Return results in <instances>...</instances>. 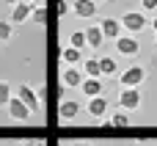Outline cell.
I'll list each match as a JSON object with an SVG mask.
<instances>
[{
	"instance_id": "6da1fadb",
	"label": "cell",
	"mask_w": 157,
	"mask_h": 146,
	"mask_svg": "<svg viewBox=\"0 0 157 146\" xmlns=\"http://www.w3.org/2000/svg\"><path fill=\"white\" fill-rule=\"evenodd\" d=\"M119 22H121L124 33H132V36H138V33H141V30L149 25V17H146V14L138 8V11H124Z\"/></svg>"
},
{
	"instance_id": "7a4b0ae2",
	"label": "cell",
	"mask_w": 157,
	"mask_h": 146,
	"mask_svg": "<svg viewBox=\"0 0 157 146\" xmlns=\"http://www.w3.org/2000/svg\"><path fill=\"white\" fill-rule=\"evenodd\" d=\"M141 105H144V94H141V88L121 86V91H119V108L127 110V113H132V110H138Z\"/></svg>"
},
{
	"instance_id": "3957f363",
	"label": "cell",
	"mask_w": 157,
	"mask_h": 146,
	"mask_svg": "<svg viewBox=\"0 0 157 146\" xmlns=\"http://www.w3.org/2000/svg\"><path fill=\"white\" fill-rule=\"evenodd\" d=\"M113 44H116V52L124 55V58H135V55L141 52V41H138L132 33H121Z\"/></svg>"
},
{
	"instance_id": "277c9868",
	"label": "cell",
	"mask_w": 157,
	"mask_h": 146,
	"mask_svg": "<svg viewBox=\"0 0 157 146\" xmlns=\"http://www.w3.org/2000/svg\"><path fill=\"white\" fill-rule=\"evenodd\" d=\"M144 80H146V66H141V63H132L130 69H124L119 75V83L121 86H132V88H141Z\"/></svg>"
},
{
	"instance_id": "5b68a950",
	"label": "cell",
	"mask_w": 157,
	"mask_h": 146,
	"mask_svg": "<svg viewBox=\"0 0 157 146\" xmlns=\"http://www.w3.org/2000/svg\"><path fill=\"white\" fill-rule=\"evenodd\" d=\"M17 97H19V99H22V102L30 108V113H33V116H36V113H41L44 102L39 99V91H33L28 83H22V86H19V94H17Z\"/></svg>"
},
{
	"instance_id": "8992f818",
	"label": "cell",
	"mask_w": 157,
	"mask_h": 146,
	"mask_svg": "<svg viewBox=\"0 0 157 146\" xmlns=\"http://www.w3.org/2000/svg\"><path fill=\"white\" fill-rule=\"evenodd\" d=\"M83 80H86V75H83L80 66H66V69H61V86H63V88H80Z\"/></svg>"
},
{
	"instance_id": "52a82bcc",
	"label": "cell",
	"mask_w": 157,
	"mask_h": 146,
	"mask_svg": "<svg viewBox=\"0 0 157 146\" xmlns=\"http://www.w3.org/2000/svg\"><path fill=\"white\" fill-rule=\"evenodd\" d=\"M6 110H8V116L14 119V121H28L33 113H30V108L19 99V97H11L8 99V105H6Z\"/></svg>"
},
{
	"instance_id": "ba28073f",
	"label": "cell",
	"mask_w": 157,
	"mask_h": 146,
	"mask_svg": "<svg viewBox=\"0 0 157 146\" xmlns=\"http://www.w3.org/2000/svg\"><path fill=\"white\" fill-rule=\"evenodd\" d=\"M80 110H83V105H80L77 99H63V102L58 105V119H61V121H75V119L80 116Z\"/></svg>"
},
{
	"instance_id": "9c48e42d",
	"label": "cell",
	"mask_w": 157,
	"mask_h": 146,
	"mask_svg": "<svg viewBox=\"0 0 157 146\" xmlns=\"http://www.w3.org/2000/svg\"><path fill=\"white\" fill-rule=\"evenodd\" d=\"M86 113L91 116V119H105L108 116V99L99 94V97H91L88 99V105H86Z\"/></svg>"
},
{
	"instance_id": "30bf717a",
	"label": "cell",
	"mask_w": 157,
	"mask_h": 146,
	"mask_svg": "<svg viewBox=\"0 0 157 146\" xmlns=\"http://www.w3.org/2000/svg\"><path fill=\"white\" fill-rule=\"evenodd\" d=\"M30 8H33L30 3L17 0V3L11 6V14H8V17H11V25H22V22H28V19H30Z\"/></svg>"
},
{
	"instance_id": "8fae6325",
	"label": "cell",
	"mask_w": 157,
	"mask_h": 146,
	"mask_svg": "<svg viewBox=\"0 0 157 146\" xmlns=\"http://www.w3.org/2000/svg\"><path fill=\"white\" fill-rule=\"evenodd\" d=\"M99 28H102V36H105V39H113V41L124 33V28H121V22H119L116 17H105V19L99 22Z\"/></svg>"
},
{
	"instance_id": "7c38bea8",
	"label": "cell",
	"mask_w": 157,
	"mask_h": 146,
	"mask_svg": "<svg viewBox=\"0 0 157 146\" xmlns=\"http://www.w3.org/2000/svg\"><path fill=\"white\" fill-rule=\"evenodd\" d=\"M72 14L80 17V19H91V17H97V3L94 0H75L72 3Z\"/></svg>"
},
{
	"instance_id": "4fadbf2b",
	"label": "cell",
	"mask_w": 157,
	"mask_h": 146,
	"mask_svg": "<svg viewBox=\"0 0 157 146\" xmlns=\"http://www.w3.org/2000/svg\"><path fill=\"white\" fill-rule=\"evenodd\" d=\"M80 91L86 94V99H91V97H99L105 91V83H102V77H86L80 83Z\"/></svg>"
},
{
	"instance_id": "5bb4252c",
	"label": "cell",
	"mask_w": 157,
	"mask_h": 146,
	"mask_svg": "<svg viewBox=\"0 0 157 146\" xmlns=\"http://www.w3.org/2000/svg\"><path fill=\"white\" fill-rule=\"evenodd\" d=\"M86 44H88L91 50H99V47L105 44V36H102V28H99V25H88V28H86Z\"/></svg>"
},
{
	"instance_id": "9a60e30c",
	"label": "cell",
	"mask_w": 157,
	"mask_h": 146,
	"mask_svg": "<svg viewBox=\"0 0 157 146\" xmlns=\"http://www.w3.org/2000/svg\"><path fill=\"white\" fill-rule=\"evenodd\" d=\"M99 72H102V77H113V75L119 72L116 58H113V55H102V58H99Z\"/></svg>"
},
{
	"instance_id": "2e32d148",
	"label": "cell",
	"mask_w": 157,
	"mask_h": 146,
	"mask_svg": "<svg viewBox=\"0 0 157 146\" xmlns=\"http://www.w3.org/2000/svg\"><path fill=\"white\" fill-rule=\"evenodd\" d=\"M108 121H110V127H113V130H127V127L132 124V121H130V113H127V110H121V108H119Z\"/></svg>"
},
{
	"instance_id": "e0dca14e",
	"label": "cell",
	"mask_w": 157,
	"mask_h": 146,
	"mask_svg": "<svg viewBox=\"0 0 157 146\" xmlns=\"http://www.w3.org/2000/svg\"><path fill=\"white\" fill-rule=\"evenodd\" d=\"M61 61H63L66 66H77V63L83 61V50H75V47H63V52H61Z\"/></svg>"
},
{
	"instance_id": "ac0fdd59",
	"label": "cell",
	"mask_w": 157,
	"mask_h": 146,
	"mask_svg": "<svg viewBox=\"0 0 157 146\" xmlns=\"http://www.w3.org/2000/svg\"><path fill=\"white\" fill-rule=\"evenodd\" d=\"M83 75H86V77H102V72H99V58H83Z\"/></svg>"
},
{
	"instance_id": "d6986e66",
	"label": "cell",
	"mask_w": 157,
	"mask_h": 146,
	"mask_svg": "<svg viewBox=\"0 0 157 146\" xmlns=\"http://www.w3.org/2000/svg\"><path fill=\"white\" fill-rule=\"evenodd\" d=\"M69 47L86 50V47H88V44H86V30H72V33H69Z\"/></svg>"
},
{
	"instance_id": "ffe728a7",
	"label": "cell",
	"mask_w": 157,
	"mask_h": 146,
	"mask_svg": "<svg viewBox=\"0 0 157 146\" xmlns=\"http://www.w3.org/2000/svg\"><path fill=\"white\" fill-rule=\"evenodd\" d=\"M30 22H36V25H44V22H47V8L36 3V6L30 8Z\"/></svg>"
},
{
	"instance_id": "44dd1931",
	"label": "cell",
	"mask_w": 157,
	"mask_h": 146,
	"mask_svg": "<svg viewBox=\"0 0 157 146\" xmlns=\"http://www.w3.org/2000/svg\"><path fill=\"white\" fill-rule=\"evenodd\" d=\"M14 39V25H11V19H0V44L3 41H11Z\"/></svg>"
},
{
	"instance_id": "7402d4cb",
	"label": "cell",
	"mask_w": 157,
	"mask_h": 146,
	"mask_svg": "<svg viewBox=\"0 0 157 146\" xmlns=\"http://www.w3.org/2000/svg\"><path fill=\"white\" fill-rule=\"evenodd\" d=\"M11 97H14V94H11V83H8V80H0V108H6Z\"/></svg>"
},
{
	"instance_id": "603a6c76",
	"label": "cell",
	"mask_w": 157,
	"mask_h": 146,
	"mask_svg": "<svg viewBox=\"0 0 157 146\" xmlns=\"http://www.w3.org/2000/svg\"><path fill=\"white\" fill-rule=\"evenodd\" d=\"M141 11H144V14L157 11V0H141Z\"/></svg>"
},
{
	"instance_id": "cb8c5ba5",
	"label": "cell",
	"mask_w": 157,
	"mask_h": 146,
	"mask_svg": "<svg viewBox=\"0 0 157 146\" xmlns=\"http://www.w3.org/2000/svg\"><path fill=\"white\" fill-rule=\"evenodd\" d=\"M69 11H72V6H69L66 0H58V14H61V17H66Z\"/></svg>"
},
{
	"instance_id": "d4e9b609",
	"label": "cell",
	"mask_w": 157,
	"mask_h": 146,
	"mask_svg": "<svg viewBox=\"0 0 157 146\" xmlns=\"http://www.w3.org/2000/svg\"><path fill=\"white\" fill-rule=\"evenodd\" d=\"M19 146H47V141L44 138H33V141H22Z\"/></svg>"
},
{
	"instance_id": "484cf974",
	"label": "cell",
	"mask_w": 157,
	"mask_h": 146,
	"mask_svg": "<svg viewBox=\"0 0 157 146\" xmlns=\"http://www.w3.org/2000/svg\"><path fill=\"white\" fill-rule=\"evenodd\" d=\"M149 25H152V30L157 33V17H152V19H149Z\"/></svg>"
},
{
	"instance_id": "4316f807",
	"label": "cell",
	"mask_w": 157,
	"mask_h": 146,
	"mask_svg": "<svg viewBox=\"0 0 157 146\" xmlns=\"http://www.w3.org/2000/svg\"><path fill=\"white\" fill-rule=\"evenodd\" d=\"M72 146H91V144H88V141H75Z\"/></svg>"
},
{
	"instance_id": "83f0119b",
	"label": "cell",
	"mask_w": 157,
	"mask_h": 146,
	"mask_svg": "<svg viewBox=\"0 0 157 146\" xmlns=\"http://www.w3.org/2000/svg\"><path fill=\"white\" fill-rule=\"evenodd\" d=\"M22 3H30V6H36V3H39V0H22Z\"/></svg>"
},
{
	"instance_id": "f1b7e54d",
	"label": "cell",
	"mask_w": 157,
	"mask_h": 146,
	"mask_svg": "<svg viewBox=\"0 0 157 146\" xmlns=\"http://www.w3.org/2000/svg\"><path fill=\"white\" fill-rule=\"evenodd\" d=\"M3 3H8V6H14V3H17V0H3Z\"/></svg>"
},
{
	"instance_id": "f546056e",
	"label": "cell",
	"mask_w": 157,
	"mask_h": 146,
	"mask_svg": "<svg viewBox=\"0 0 157 146\" xmlns=\"http://www.w3.org/2000/svg\"><path fill=\"white\" fill-rule=\"evenodd\" d=\"M94 3H97V6H99V3H108V0H94Z\"/></svg>"
},
{
	"instance_id": "4dcf8cb0",
	"label": "cell",
	"mask_w": 157,
	"mask_h": 146,
	"mask_svg": "<svg viewBox=\"0 0 157 146\" xmlns=\"http://www.w3.org/2000/svg\"><path fill=\"white\" fill-rule=\"evenodd\" d=\"M155 44H157V33H155Z\"/></svg>"
},
{
	"instance_id": "1f68e13d",
	"label": "cell",
	"mask_w": 157,
	"mask_h": 146,
	"mask_svg": "<svg viewBox=\"0 0 157 146\" xmlns=\"http://www.w3.org/2000/svg\"><path fill=\"white\" fill-rule=\"evenodd\" d=\"M155 63H157V58H155Z\"/></svg>"
}]
</instances>
